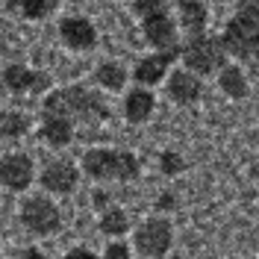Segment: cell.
<instances>
[{
    "label": "cell",
    "instance_id": "8fae6325",
    "mask_svg": "<svg viewBox=\"0 0 259 259\" xmlns=\"http://www.w3.org/2000/svg\"><path fill=\"white\" fill-rule=\"evenodd\" d=\"M59 38L71 50H95L97 48V27L85 15H65L59 21Z\"/></svg>",
    "mask_w": 259,
    "mask_h": 259
},
{
    "label": "cell",
    "instance_id": "8992f818",
    "mask_svg": "<svg viewBox=\"0 0 259 259\" xmlns=\"http://www.w3.org/2000/svg\"><path fill=\"white\" fill-rule=\"evenodd\" d=\"M21 224L27 233L32 236H53L62 230V209L50 200V197H27L21 203V212H18Z\"/></svg>",
    "mask_w": 259,
    "mask_h": 259
},
{
    "label": "cell",
    "instance_id": "30bf717a",
    "mask_svg": "<svg viewBox=\"0 0 259 259\" xmlns=\"http://www.w3.org/2000/svg\"><path fill=\"white\" fill-rule=\"evenodd\" d=\"M3 85L12 92V95H38V92H45L50 85V77L45 74V71H32V68H27V65H6L3 68Z\"/></svg>",
    "mask_w": 259,
    "mask_h": 259
},
{
    "label": "cell",
    "instance_id": "603a6c76",
    "mask_svg": "<svg viewBox=\"0 0 259 259\" xmlns=\"http://www.w3.org/2000/svg\"><path fill=\"white\" fill-rule=\"evenodd\" d=\"M133 15L139 18H147V15H156V12H162V9H168V3L165 0H133Z\"/></svg>",
    "mask_w": 259,
    "mask_h": 259
},
{
    "label": "cell",
    "instance_id": "44dd1931",
    "mask_svg": "<svg viewBox=\"0 0 259 259\" xmlns=\"http://www.w3.org/2000/svg\"><path fill=\"white\" fill-rule=\"evenodd\" d=\"M127 230H130V218L121 206H109V209L100 212V233H103V236L118 239V236H124Z\"/></svg>",
    "mask_w": 259,
    "mask_h": 259
},
{
    "label": "cell",
    "instance_id": "277c9868",
    "mask_svg": "<svg viewBox=\"0 0 259 259\" xmlns=\"http://www.w3.org/2000/svg\"><path fill=\"white\" fill-rule=\"evenodd\" d=\"M183 65L200 74V77H209V74H218L221 68L227 65V48L221 41V35H209V32H197V35H189L183 41Z\"/></svg>",
    "mask_w": 259,
    "mask_h": 259
},
{
    "label": "cell",
    "instance_id": "ba28073f",
    "mask_svg": "<svg viewBox=\"0 0 259 259\" xmlns=\"http://www.w3.org/2000/svg\"><path fill=\"white\" fill-rule=\"evenodd\" d=\"M80 171L82 168H77L71 159H53L41 168L38 183L50 194H71V192H77V186H80Z\"/></svg>",
    "mask_w": 259,
    "mask_h": 259
},
{
    "label": "cell",
    "instance_id": "f1b7e54d",
    "mask_svg": "<svg viewBox=\"0 0 259 259\" xmlns=\"http://www.w3.org/2000/svg\"><path fill=\"white\" fill-rule=\"evenodd\" d=\"M71 3H85V0H71Z\"/></svg>",
    "mask_w": 259,
    "mask_h": 259
},
{
    "label": "cell",
    "instance_id": "9a60e30c",
    "mask_svg": "<svg viewBox=\"0 0 259 259\" xmlns=\"http://www.w3.org/2000/svg\"><path fill=\"white\" fill-rule=\"evenodd\" d=\"M177 18H180V30L186 32V35L206 32V24H209L206 0H180L177 3Z\"/></svg>",
    "mask_w": 259,
    "mask_h": 259
},
{
    "label": "cell",
    "instance_id": "7c38bea8",
    "mask_svg": "<svg viewBox=\"0 0 259 259\" xmlns=\"http://www.w3.org/2000/svg\"><path fill=\"white\" fill-rule=\"evenodd\" d=\"M180 56V50H153V53H147L142 56L136 68H133V80L139 82V85H156L159 80H165V74H168V68L171 62Z\"/></svg>",
    "mask_w": 259,
    "mask_h": 259
},
{
    "label": "cell",
    "instance_id": "2e32d148",
    "mask_svg": "<svg viewBox=\"0 0 259 259\" xmlns=\"http://www.w3.org/2000/svg\"><path fill=\"white\" fill-rule=\"evenodd\" d=\"M38 133H41V139L50 147H68L74 142V136H77V127L68 118H62V115L41 112V127H38Z\"/></svg>",
    "mask_w": 259,
    "mask_h": 259
},
{
    "label": "cell",
    "instance_id": "4fadbf2b",
    "mask_svg": "<svg viewBox=\"0 0 259 259\" xmlns=\"http://www.w3.org/2000/svg\"><path fill=\"white\" fill-rule=\"evenodd\" d=\"M168 97H171L174 103H180V106L197 103V100L203 97V80H200V74H194L189 68L171 71V77H168Z\"/></svg>",
    "mask_w": 259,
    "mask_h": 259
},
{
    "label": "cell",
    "instance_id": "6da1fadb",
    "mask_svg": "<svg viewBox=\"0 0 259 259\" xmlns=\"http://www.w3.org/2000/svg\"><path fill=\"white\" fill-rule=\"evenodd\" d=\"M41 112L48 115H62L74 127L85 124V127H97L109 118V106L103 103V97L85 89V85H65V89H53L45 100H41Z\"/></svg>",
    "mask_w": 259,
    "mask_h": 259
},
{
    "label": "cell",
    "instance_id": "ac0fdd59",
    "mask_svg": "<svg viewBox=\"0 0 259 259\" xmlns=\"http://www.w3.org/2000/svg\"><path fill=\"white\" fill-rule=\"evenodd\" d=\"M218 89H221L230 100H242V97H247V92H250L247 77H244V71L239 65H224V68L218 71Z\"/></svg>",
    "mask_w": 259,
    "mask_h": 259
},
{
    "label": "cell",
    "instance_id": "3957f363",
    "mask_svg": "<svg viewBox=\"0 0 259 259\" xmlns=\"http://www.w3.org/2000/svg\"><path fill=\"white\" fill-rule=\"evenodd\" d=\"M80 168L92 180H136L142 174V162L136 153L121 150V147H92L80 159Z\"/></svg>",
    "mask_w": 259,
    "mask_h": 259
},
{
    "label": "cell",
    "instance_id": "d4e9b609",
    "mask_svg": "<svg viewBox=\"0 0 259 259\" xmlns=\"http://www.w3.org/2000/svg\"><path fill=\"white\" fill-rule=\"evenodd\" d=\"M62 259H97V256L89 250V247H71V250H68Z\"/></svg>",
    "mask_w": 259,
    "mask_h": 259
},
{
    "label": "cell",
    "instance_id": "4316f807",
    "mask_svg": "<svg viewBox=\"0 0 259 259\" xmlns=\"http://www.w3.org/2000/svg\"><path fill=\"white\" fill-rule=\"evenodd\" d=\"M18 259H48V256H45L38 247H27V250H24V253H21Z\"/></svg>",
    "mask_w": 259,
    "mask_h": 259
},
{
    "label": "cell",
    "instance_id": "52a82bcc",
    "mask_svg": "<svg viewBox=\"0 0 259 259\" xmlns=\"http://www.w3.org/2000/svg\"><path fill=\"white\" fill-rule=\"evenodd\" d=\"M142 32H145V41L153 50H183L177 35V21L168 9L142 18Z\"/></svg>",
    "mask_w": 259,
    "mask_h": 259
},
{
    "label": "cell",
    "instance_id": "5b68a950",
    "mask_svg": "<svg viewBox=\"0 0 259 259\" xmlns=\"http://www.w3.org/2000/svg\"><path fill=\"white\" fill-rule=\"evenodd\" d=\"M133 244L136 250L147 259H162L171 244H174V224L162 215H153V218H145L142 224L136 227L133 233Z\"/></svg>",
    "mask_w": 259,
    "mask_h": 259
},
{
    "label": "cell",
    "instance_id": "d6986e66",
    "mask_svg": "<svg viewBox=\"0 0 259 259\" xmlns=\"http://www.w3.org/2000/svg\"><path fill=\"white\" fill-rule=\"evenodd\" d=\"M127 80H130V74L121 62H100L95 68V82L103 92H121L127 85Z\"/></svg>",
    "mask_w": 259,
    "mask_h": 259
},
{
    "label": "cell",
    "instance_id": "7a4b0ae2",
    "mask_svg": "<svg viewBox=\"0 0 259 259\" xmlns=\"http://www.w3.org/2000/svg\"><path fill=\"white\" fill-rule=\"evenodd\" d=\"M227 53L239 62L259 59V0H242L221 30Z\"/></svg>",
    "mask_w": 259,
    "mask_h": 259
},
{
    "label": "cell",
    "instance_id": "cb8c5ba5",
    "mask_svg": "<svg viewBox=\"0 0 259 259\" xmlns=\"http://www.w3.org/2000/svg\"><path fill=\"white\" fill-rule=\"evenodd\" d=\"M103 259H133V250H130V244H127V242L115 239V242L106 244V250H103Z\"/></svg>",
    "mask_w": 259,
    "mask_h": 259
},
{
    "label": "cell",
    "instance_id": "5bb4252c",
    "mask_svg": "<svg viewBox=\"0 0 259 259\" xmlns=\"http://www.w3.org/2000/svg\"><path fill=\"white\" fill-rule=\"evenodd\" d=\"M153 109H156V95L147 85H139V89L127 92V97H124V118L130 124H145L153 115Z\"/></svg>",
    "mask_w": 259,
    "mask_h": 259
},
{
    "label": "cell",
    "instance_id": "83f0119b",
    "mask_svg": "<svg viewBox=\"0 0 259 259\" xmlns=\"http://www.w3.org/2000/svg\"><path fill=\"white\" fill-rule=\"evenodd\" d=\"M159 209H174V194L171 192H165L159 197Z\"/></svg>",
    "mask_w": 259,
    "mask_h": 259
},
{
    "label": "cell",
    "instance_id": "ffe728a7",
    "mask_svg": "<svg viewBox=\"0 0 259 259\" xmlns=\"http://www.w3.org/2000/svg\"><path fill=\"white\" fill-rule=\"evenodd\" d=\"M30 127H32V121L24 109H6V112H0V139H9V142L24 139L30 133Z\"/></svg>",
    "mask_w": 259,
    "mask_h": 259
},
{
    "label": "cell",
    "instance_id": "484cf974",
    "mask_svg": "<svg viewBox=\"0 0 259 259\" xmlns=\"http://www.w3.org/2000/svg\"><path fill=\"white\" fill-rule=\"evenodd\" d=\"M95 206L97 209H109V194L106 192H95Z\"/></svg>",
    "mask_w": 259,
    "mask_h": 259
},
{
    "label": "cell",
    "instance_id": "e0dca14e",
    "mask_svg": "<svg viewBox=\"0 0 259 259\" xmlns=\"http://www.w3.org/2000/svg\"><path fill=\"white\" fill-rule=\"evenodd\" d=\"M9 12L21 15L24 21H45L59 9V0H3Z\"/></svg>",
    "mask_w": 259,
    "mask_h": 259
},
{
    "label": "cell",
    "instance_id": "7402d4cb",
    "mask_svg": "<svg viewBox=\"0 0 259 259\" xmlns=\"http://www.w3.org/2000/svg\"><path fill=\"white\" fill-rule=\"evenodd\" d=\"M183 168H186V159L180 156L177 150H162V153H159V171H162V174L177 177Z\"/></svg>",
    "mask_w": 259,
    "mask_h": 259
},
{
    "label": "cell",
    "instance_id": "9c48e42d",
    "mask_svg": "<svg viewBox=\"0 0 259 259\" xmlns=\"http://www.w3.org/2000/svg\"><path fill=\"white\" fill-rule=\"evenodd\" d=\"M35 180V165L27 153L0 156V186L6 192H27Z\"/></svg>",
    "mask_w": 259,
    "mask_h": 259
}]
</instances>
